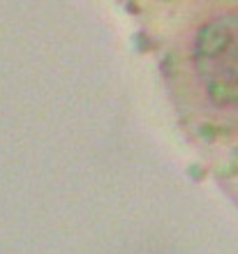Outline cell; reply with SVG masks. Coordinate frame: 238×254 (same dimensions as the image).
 Wrapping results in <instances>:
<instances>
[{"label":"cell","instance_id":"1","mask_svg":"<svg viewBox=\"0 0 238 254\" xmlns=\"http://www.w3.org/2000/svg\"><path fill=\"white\" fill-rule=\"evenodd\" d=\"M171 88L197 129L238 139V0H218L171 47Z\"/></svg>","mask_w":238,"mask_h":254}]
</instances>
